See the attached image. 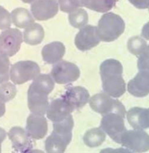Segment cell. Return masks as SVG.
<instances>
[{"label": "cell", "instance_id": "obj_15", "mask_svg": "<svg viewBox=\"0 0 149 153\" xmlns=\"http://www.w3.org/2000/svg\"><path fill=\"white\" fill-rule=\"evenodd\" d=\"M26 131L33 139L43 138L48 132V123L42 115L31 114L27 120Z\"/></svg>", "mask_w": 149, "mask_h": 153}, {"label": "cell", "instance_id": "obj_33", "mask_svg": "<svg viewBox=\"0 0 149 153\" xmlns=\"http://www.w3.org/2000/svg\"><path fill=\"white\" fill-rule=\"evenodd\" d=\"M7 137L5 131L0 127V153L1 152V144L5 140Z\"/></svg>", "mask_w": 149, "mask_h": 153}, {"label": "cell", "instance_id": "obj_23", "mask_svg": "<svg viewBox=\"0 0 149 153\" xmlns=\"http://www.w3.org/2000/svg\"><path fill=\"white\" fill-rule=\"evenodd\" d=\"M81 7L99 13H106L114 5L115 0H80Z\"/></svg>", "mask_w": 149, "mask_h": 153}, {"label": "cell", "instance_id": "obj_21", "mask_svg": "<svg viewBox=\"0 0 149 153\" xmlns=\"http://www.w3.org/2000/svg\"><path fill=\"white\" fill-rule=\"evenodd\" d=\"M11 17L14 25L19 28H26L35 21L30 12L24 8H17L11 12Z\"/></svg>", "mask_w": 149, "mask_h": 153}, {"label": "cell", "instance_id": "obj_25", "mask_svg": "<svg viewBox=\"0 0 149 153\" xmlns=\"http://www.w3.org/2000/svg\"><path fill=\"white\" fill-rule=\"evenodd\" d=\"M127 48L131 54L139 56L149 50L148 45L145 40L139 36L130 38L127 42Z\"/></svg>", "mask_w": 149, "mask_h": 153}, {"label": "cell", "instance_id": "obj_5", "mask_svg": "<svg viewBox=\"0 0 149 153\" xmlns=\"http://www.w3.org/2000/svg\"><path fill=\"white\" fill-rule=\"evenodd\" d=\"M89 104L93 110L103 116L115 113L125 117L126 113L124 106L119 100L112 98L105 93L93 96L90 99Z\"/></svg>", "mask_w": 149, "mask_h": 153}, {"label": "cell", "instance_id": "obj_30", "mask_svg": "<svg viewBox=\"0 0 149 153\" xmlns=\"http://www.w3.org/2000/svg\"><path fill=\"white\" fill-rule=\"evenodd\" d=\"M137 66L139 71H149V50L139 56Z\"/></svg>", "mask_w": 149, "mask_h": 153}, {"label": "cell", "instance_id": "obj_20", "mask_svg": "<svg viewBox=\"0 0 149 153\" xmlns=\"http://www.w3.org/2000/svg\"><path fill=\"white\" fill-rule=\"evenodd\" d=\"M44 38V28L38 23L32 24L27 27L23 33L24 42L31 45H36L41 44Z\"/></svg>", "mask_w": 149, "mask_h": 153}, {"label": "cell", "instance_id": "obj_22", "mask_svg": "<svg viewBox=\"0 0 149 153\" xmlns=\"http://www.w3.org/2000/svg\"><path fill=\"white\" fill-rule=\"evenodd\" d=\"M106 138V133L101 128H94L86 133L83 137V141L87 146L94 148L101 146Z\"/></svg>", "mask_w": 149, "mask_h": 153}, {"label": "cell", "instance_id": "obj_8", "mask_svg": "<svg viewBox=\"0 0 149 153\" xmlns=\"http://www.w3.org/2000/svg\"><path fill=\"white\" fill-rule=\"evenodd\" d=\"M124 117L115 113L103 116L100 127L115 143L120 144L121 137L127 131Z\"/></svg>", "mask_w": 149, "mask_h": 153}, {"label": "cell", "instance_id": "obj_6", "mask_svg": "<svg viewBox=\"0 0 149 153\" xmlns=\"http://www.w3.org/2000/svg\"><path fill=\"white\" fill-rule=\"evenodd\" d=\"M40 74V68L32 61H21L13 64L10 70V76L15 84H22L34 79Z\"/></svg>", "mask_w": 149, "mask_h": 153}, {"label": "cell", "instance_id": "obj_10", "mask_svg": "<svg viewBox=\"0 0 149 153\" xmlns=\"http://www.w3.org/2000/svg\"><path fill=\"white\" fill-rule=\"evenodd\" d=\"M22 41V34L19 29L5 30L0 34V53L13 57L19 52Z\"/></svg>", "mask_w": 149, "mask_h": 153}, {"label": "cell", "instance_id": "obj_19", "mask_svg": "<svg viewBox=\"0 0 149 153\" xmlns=\"http://www.w3.org/2000/svg\"><path fill=\"white\" fill-rule=\"evenodd\" d=\"M66 53L64 45L58 41H55L45 45L42 49L41 54L43 60L49 64H54L60 61Z\"/></svg>", "mask_w": 149, "mask_h": 153}, {"label": "cell", "instance_id": "obj_16", "mask_svg": "<svg viewBox=\"0 0 149 153\" xmlns=\"http://www.w3.org/2000/svg\"><path fill=\"white\" fill-rule=\"evenodd\" d=\"M61 97L74 110L83 108L88 102L90 94L87 90L83 87H70Z\"/></svg>", "mask_w": 149, "mask_h": 153}, {"label": "cell", "instance_id": "obj_24", "mask_svg": "<svg viewBox=\"0 0 149 153\" xmlns=\"http://www.w3.org/2000/svg\"><path fill=\"white\" fill-rule=\"evenodd\" d=\"M69 20L71 25L75 28L80 29L87 24L88 14L84 9L78 8L69 13Z\"/></svg>", "mask_w": 149, "mask_h": 153}, {"label": "cell", "instance_id": "obj_14", "mask_svg": "<svg viewBox=\"0 0 149 153\" xmlns=\"http://www.w3.org/2000/svg\"><path fill=\"white\" fill-rule=\"evenodd\" d=\"M73 111L74 109L61 97L51 101L48 104L46 114L50 120L56 123L65 120Z\"/></svg>", "mask_w": 149, "mask_h": 153}, {"label": "cell", "instance_id": "obj_26", "mask_svg": "<svg viewBox=\"0 0 149 153\" xmlns=\"http://www.w3.org/2000/svg\"><path fill=\"white\" fill-rule=\"evenodd\" d=\"M17 88L11 82H5L0 86V97L5 101L8 102L12 100L17 94Z\"/></svg>", "mask_w": 149, "mask_h": 153}, {"label": "cell", "instance_id": "obj_2", "mask_svg": "<svg viewBox=\"0 0 149 153\" xmlns=\"http://www.w3.org/2000/svg\"><path fill=\"white\" fill-rule=\"evenodd\" d=\"M123 68L117 60L109 59L101 64L100 74L104 93L114 98L123 96L126 90V84L122 76Z\"/></svg>", "mask_w": 149, "mask_h": 153}, {"label": "cell", "instance_id": "obj_31", "mask_svg": "<svg viewBox=\"0 0 149 153\" xmlns=\"http://www.w3.org/2000/svg\"><path fill=\"white\" fill-rule=\"evenodd\" d=\"M131 3L139 9H146L149 7V0H129Z\"/></svg>", "mask_w": 149, "mask_h": 153}, {"label": "cell", "instance_id": "obj_18", "mask_svg": "<svg viewBox=\"0 0 149 153\" xmlns=\"http://www.w3.org/2000/svg\"><path fill=\"white\" fill-rule=\"evenodd\" d=\"M127 114V119L134 129L145 130L149 127V110L148 108L134 107Z\"/></svg>", "mask_w": 149, "mask_h": 153}, {"label": "cell", "instance_id": "obj_34", "mask_svg": "<svg viewBox=\"0 0 149 153\" xmlns=\"http://www.w3.org/2000/svg\"><path fill=\"white\" fill-rule=\"evenodd\" d=\"M22 2H24V3H28V4H30V3H32L34 0H21Z\"/></svg>", "mask_w": 149, "mask_h": 153}, {"label": "cell", "instance_id": "obj_17", "mask_svg": "<svg viewBox=\"0 0 149 153\" xmlns=\"http://www.w3.org/2000/svg\"><path fill=\"white\" fill-rule=\"evenodd\" d=\"M129 93L136 97H144L149 93V71H140L127 85Z\"/></svg>", "mask_w": 149, "mask_h": 153}, {"label": "cell", "instance_id": "obj_28", "mask_svg": "<svg viewBox=\"0 0 149 153\" xmlns=\"http://www.w3.org/2000/svg\"><path fill=\"white\" fill-rule=\"evenodd\" d=\"M60 10L67 13H70L81 7L80 0H58Z\"/></svg>", "mask_w": 149, "mask_h": 153}, {"label": "cell", "instance_id": "obj_27", "mask_svg": "<svg viewBox=\"0 0 149 153\" xmlns=\"http://www.w3.org/2000/svg\"><path fill=\"white\" fill-rule=\"evenodd\" d=\"M10 62L8 56L0 53V84L8 81Z\"/></svg>", "mask_w": 149, "mask_h": 153}, {"label": "cell", "instance_id": "obj_32", "mask_svg": "<svg viewBox=\"0 0 149 153\" xmlns=\"http://www.w3.org/2000/svg\"><path fill=\"white\" fill-rule=\"evenodd\" d=\"M5 101L0 97V117H2L5 113Z\"/></svg>", "mask_w": 149, "mask_h": 153}, {"label": "cell", "instance_id": "obj_12", "mask_svg": "<svg viewBox=\"0 0 149 153\" xmlns=\"http://www.w3.org/2000/svg\"><path fill=\"white\" fill-rule=\"evenodd\" d=\"M31 11L34 19H51L58 11V4L57 0H34L31 5Z\"/></svg>", "mask_w": 149, "mask_h": 153}, {"label": "cell", "instance_id": "obj_29", "mask_svg": "<svg viewBox=\"0 0 149 153\" xmlns=\"http://www.w3.org/2000/svg\"><path fill=\"white\" fill-rule=\"evenodd\" d=\"M11 17L10 13L0 5V30H7L11 26Z\"/></svg>", "mask_w": 149, "mask_h": 153}, {"label": "cell", "instance_id": "obj_7", "mask_svg": "<svg viewBox=\"0 0 149 153\" xmlns=\"http://www.w3.org/2000/svg\"><path fill=\"white\" fill-rule=\"evenodd\" d=\"M120 144L132 152H146L149 149V135L143 130H127L121 137Z\"/></svg>", "mask_w": 149, "mask_h": 153}, {"label": "cell", "instance_id": "obj_13", "mask_svg": "<svg viewBox=\"0 0 149 153\" xmlns=\"http://www.w3.org/2000/svg\"><path fill=\"white\" fill-rule=\"evenodd\" d=\"M8 135L16 152L29 153L32 150L33 143L31 137L22 128L19 127H13L9 131Z\"/></svg>", "mask_w": 149, "mask_h": 153}, {"label": "cell", "instance_id": "obj_9", "mask_svg": "<svg viewBox=\"0 0 149 153\" xmlns=\"http://www.w3.org/2000/svg\"><path fill=\"white\" fill-rule=\"evenodd\" d=\"M50 76L56 83L66 84L77 80L80 76V71L74 63L60 61L53 67Z\"/></svg>", "mask_w": 149, "mask_h": 153}, {"label": "cell", "instance_id": "obj_3", "mask_svg": "<svg viewBox=\"0 0 149 153\" xmlns=\"http://www.w3.org/2000/svg\"><path fill=\"white\" fill-rule=\"evenodd\" d=\"M74 120L72 115L65 120L53 124V131L45 141L47 153H64L72 140Z\"/></svg>", "mask_w": 149, "mask_h": 153}, {"label": "cell", "instance_id": "obj_4", "mask_svg": "<svg viewBox=\"0 0 149 153\" xmlns=\"http://www.w3.org/2000/svg\"><path fill=\"white\" fill-rule=\"evenodd\" d=\"M96 27L100 41L112 42L117 39L124 33L125 23L119 16L109 13L101 17Z\"/></svg>", "mask_w": 149, "mask_h": 153}, {"label": "cell", "instance_id": "obj_11", "mask_svg": "<svg viewBox=\"0 0 149 153\" xmlns=\"http://www.w3.org/2000/svg\"><path fill=\"white\" fill-rule=\"evenodd\" d=\"M100 41L97 27L90 25H86L80 28L74 40L76 47L82 51L90 50L98 45Z\"/></svg>", "mask_w": 149, "mask_h": 153}, {"label": "cell", "instance_id": "obj_1", "mask_svg": "<svg viewBox=\"0 0 149 153\" xmlns=\"http://www.w3.org/2000/svg\"><path fill=\"white\" fill-rule=\"evenodd\" d=\"M54 86V81L50 75L39 74L34 79L28 91V107L32 113L45 115L49 104L48 96Z\"/></svg>", "mask_w": 149, "mask_h": 153}]
</instances>
